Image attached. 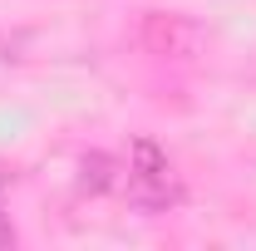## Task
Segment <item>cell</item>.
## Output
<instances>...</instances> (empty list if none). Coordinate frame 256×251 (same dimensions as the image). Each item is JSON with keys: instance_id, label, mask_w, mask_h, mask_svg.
Wrapping results in <instances>:
<instances>
[{"instance_id": "6da1fadb", "label": "cell", "mask_w": 256, "mask_h": 251, "mask_svg": "<svg viewBox=\"0 0 256 251\" xmlns=\"http://www.w3.org/2000/svg\"><path fill=\"white\" fill-rule=\"evenodd\" d=\"M124 192H128V202H133V207H143V212H168V207L182 197V188L172 182L168 158H162L153 143H138V148H133Z\"/></svg>"}, {"instance_id": "3957f363", "label": "cell", "mask_w": 256, "mask_h": 251, "mask_svg": "<svg viewBox=\"0 0 256 251\" xmlns=\"http://www.w3.org/2000/svg\"><path fill=\"white\" fill-rule=\"evenodd\" d=\"M79 182H84L89 192H108L114 182H118V162H114L108 153H89L84 162H79Z\"/></svg>"}, {"instance_id": "7a4b0ae2", "label": "cell", "mask_w": 256, "mask_h": 251, "mask_svg": "<svg viewBox=\"0 0 256 251\" xmlns=\"http://www.w3.org/2000/svg\"><path fill=\"white\" fill-rule=\"evenodd\" d=\"M138 40H143L148 54H162V60H192V54L202 50V25L188 20V15H178V10H148Z\"/></svg>"}]
</instances>
